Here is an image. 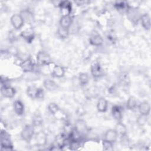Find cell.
I'll return each instance as SVG.
<instances>
[{
    "label": "cell",
    "instance_id": "cell-1",
    "mask_svg": "<svg viewBox=\"0 0 151 151\" xmlns=\"http://www.w3.org/2000/svg\"><path fill=\"white\" fill-rule=\"evenodd\" d=\"M34 134V128L32 125H26L21 132V137L27 142H30Z\"/></svg>",
    "mask_w": 151,
    "mask_h": 151
},
{
    "label": "cell",
    "instance_id": "cell-2",
    "mask_svg": "<svg viewBox=\"0 0 151 151\" xmlns=\"http://www.w3.org/2000/svg\"><path fill=\"white\" fill-rule=\"evenodd\" d=\"M37 62L40 65H48L51 63L50 56L46 52L41 51L37 55Z\"/></svg>",
    "mask_w": 151,
    "mask_h": 151
},
{
    "label": "cell",
    "instance_id": "cell-3",
    "mask_svg": "<svg viewBox=\"0 0 151 151\" xmlns=\"http://www.w3.org/2000/svg\"><path fill=\"white\" fill-rule=\"evenodd\" d=\"M1 145L2 150H12V145L9 137L5 132L1 133Z\"/></svg>",
    "mask_w": 151,
    "mask_h": 151
},
{
    "label": "cell",
    "instance_id": "cell-4",
    "mask_svg": "<svg viewBox=\"0 0 151 151\" xmlns=\"http://www.w3.org/2000/svg\"><path fill=\"white\" fill-rule=\"evenodd\" d=\"M11 23L15 29H19L23 26L24 20L21 15L15 14L11 17Z\"/></svg>",
    "mask_w": 151,
    "mask_h": 151
},
{
    "label": "cell",
    "instance_id": "cell-5",
    "mask_svg": "<svg viewBox=\"0 0 151 151\" xmlns=\"http://www.w3.org/2000/svg\"><path fill=\"white\" fill-rule=\"evenodd\" d=\"M59 6L63 16L69 15L71 12V4L70 1H62L60 3Z\"/></svg>",
    "mask_w": 151,
    "mask_h": 151
},
{
    "label": "cell",
    "instance_id": "cell-6",
    "mask_svg": "<svg viewBox=\"0 0 151 151\" xmlns=\"http://www.w3.org/2000/svg\"><path fill=\"white\" fill-rule=\"evenodd\" d=\"M103 40L101 36L98 33H93L89 38V42L94 46H99L103 44Z\"/></svg>",
    "mask_w": 151,
    "mask_h": 151
},
{
    "label": "cell",
    "instance_id": "cell-7",
    "mask_svg": "<svg viewBox=\"0 0 151 151\" xmlns=\"http://www.w3.org/2000/svg\"><path fill=\"white\" fill-rule=\"evenodd\" d=\"M1 94L3 96L6 98H12L15 94V89L10 86H2L1 90Z\"/></svg>",
    "mask_w": 151,
    "mask_h": 151
},
{
    "label": "cell",
    "instance_id": "cell-8",
    "mask_svg": "<svg viewBox=\"0 0 151 151\" xmlns=\"http://www.w3.org/2000/svg\"><path fill=\"white\" fill-rule=\"evenodd\" d=\"M91 73L94 77H99L102 75V69L98 62L94 61L92 63L91 65Z\"/></svg>",
    "mask_w": 151,
    "mask_h": 151
},
{
    "label": "cell",
    "instance_id": "cell-9",
    "mask_svg": "<svg viewBox=\"0 0 151 151\" xmlns=\"http://www.w3.org/2000/svg\"><path fill=\"white\" fill-rule=\"evenodd\" d=\"M47 140V134L44 132H39L35 136V141L38 146H44Z\"/></svg>",
    "mask_w": 151,
    "mask_h": 151
},
{
    "label": "cell",
    "instance_id": "cell-10",
    "mask_svg": "<svg viewBox=\"0 0 151 151\" xmlns=\"http://www.w3.org/2000/svg\"><path fill=\"white\" fill-rule=\"evenodd\" d=\"M21 35L28 42H31L34 38V31L32 28H27L21 32Z\"/></svg>",
    "mask_w": 151,
    "mask_h": 151
},
{
    "label": "cell",
    "instance_id": "cell-11",
    "mask_svg": "<svg viewBox=\"0 0 151 151\" xmlns=\"http://www.w3.org/2000/svg\"><path fill=\"white\" fill-rule=\"evenodd\" d=\"M20 67L24 72H30L34 69V64L31 60L27 59L21 63Z\"/></svg>",
    "mask_w": 151,
    "mask_h": 151
},
{
    "label": "cell",
    "instance_id": "cell-12",
    "mask_svg": "<svg viewBox=\"0 0 151 151\" xmlns=\"http://www.w3.org/2000/svg\"><path fill=\"white\" fill-rule=\"evenodd\" d=\"M87 129L86 122L83 120H77L75 123V130L80 134L85 133Z\"/></svg>",
    "mask_w": 151,
    "mask_h": 151
},
{
    "label": "cell",
    "instance_id": "cell-13",
    "mask_svg": "<svg viewBox=\"0 0 151 151\" xmlns=\"http://www.w3.org/2000/svg\"><path fill=\"white\" fill-rule=\"evenodd\" d=\"M72 22V18L70 15L62 16L60 20V27L65 29H68Z\"/></svg>",
    "mask_w": 151,
    "mask_h": 151
},
{
    "label": "cell",
    "instance_id": "cell-14",
    "mask_svg": "<svg viewBox=\"0 0 151 151\" xmlns=\"http://www.w3.org/2000/svg\"><path fill=\"white\" fill-rule=\"evenodd\" d=\"M150 110V106L148 102L143 101L139 106V111L140 114L149 115Z\"/></svg>",
    "mask_w": 151,
    "mask_h": 151
},
{
    "label": "cell",
    "instance_id": "cell-15",
    "mask_svg": "<svg viewBox=\"0 0 151 151\" xmlns=\"http://www.w3.org/2000/svg\"><path fill=\"white\" fill-rule=\"evenodd\" d=\"M117 136L118 134L114 129H109L107 130L105 133L104 139L113 143L116 141Z\"/></svg>",
    "mask_w": 151,
    "mask_h": 151
},
{
    "label": "cell",
    "instance_id": "cell-16",
    "mask_svg": "<svg viewBox=\"0 0 151 151\" xmlns=\"http://www.w3.org/2000/svg\"><path fill=\"white\" fill-rule=\"evenodd\" d=\"M65 74V70L64 68L60 65H55L52 71V74L54 77L60 78L64 76Z\"/></svg>",
    "mask_w": 151,
    "mask_h": 151
},
{
    "label": "cell",
    "instance_id": "cell-17",
    "mask_svg": "<svg viewBox=\"0 0 151 151\" xmlns=\"http://www.w3.org/2000/svg\"><path fill=\"white\" fill-rule=\"evenodd\" d=\"M44 87L48 90L52 91L58 88V84L52 80L45 79L43 82Z\"/></svg>",
    "mask_w": 151,
    "mask_h": 151
},
{
    "label": "cell",
    "instance_id": "cell-18",
    "mask_svg": "<svg viewBox=\"0 0 151 151\" xmlns=\"http://www.w3.org/2000/svg\"><path fill=\"white\" fill-rule=\"evenodd\" d=\"M14 110L17 115H22L24 111V106L23 103L19 100L15 101L14 103Z\"/></svg>",
    "mask_w": 151,
    "mask_h": 151
},
{
    "label": "cell",
    "instance_id": "cell-19",
    "mask_svg": "<svg viewBox=\"0 0 151 151\" xmlns=\"http://www.w3.org/2000/svg\"><path fill=\"white\" fill-rule=\"evenodd\" d=\"M141 23L142 25V27L144 28L145 29L149 30L150 28V18L148 14H144L143 15L141 18Z\"/></svg>",
    "mask_w": 151,
    "mask_h": 151
},
{
    "label": "cell",
    "instance_id": "cell-20",
    "mask_svg": "<svg viewBox=\"0 0 151 151\" xmlns=\"http://www.w3.org/2000/svg\"><path fill=\"white\" fill-rule=\"evenodd\" d=\"M107 101L104 98H100L97 103V109L100 112H105L107 109Z\"/></svg>",
    "mask_w": 151,
    "mask_h": 151
},
{
    "label": "cell",
    "instance_id": "cell-21",
    "mask_svg": "<svg viewBox=\"0 0 151 151\" xmlns=\"http://www.w3.org/2000/svg\"><path fill=\"white\" fill-rule=\"evenodd\" d=\"M111 114L113 118L118 122H120L122 118L120 108L117 106H114L111 109Z\"/></svg>",
    "mask_w": 151,
    "mask_h": 151
},
{
    "label": "cell",
    "instance_id": "cell-22",
    "mask_svg": "<svg viewBox=\"0 0 151 151\" xmlns=\"http://www.w3.org/2000/svg\"><path fill=\"white\" fill-rule=\"evenodd\" d=\"M114 130H116V132H117L118 135L119 134L121 136H123L126 135L127 128L124 126V124H123L120 122H119L117 123V124L116 125Z\"/></svg>",
    "mask_w": 151,
    "mask_h": 151
},
{
    "label": "cell",
    "instance_id": "cell-23",
    "mask_svg": "<svg viewBox=\"0 0 151 151\" xmlns=\"http://www.w3.org/2000/svg\"><path fill=\"white\" fill-rule=\"evenodd\" d=\"M39 88L34 86H30L27 89V95L32 99H37Z\"/></svg>",
    "mask_w": 151,
    "mask_h": 151
},
{
    "label": "cell",
    "instance_id": "cell-24",
    "mask_svg": "<svg viewBox=\"0 0 151 151\" xmlns=\"http://www.w3.org/2000/svg\"><path fill=\"white\" fill-rule=\"evenodd\" d=\"M115 7L116 8V9L119 11V12H127L128 8H129V6L127 5V4L125 2H122V1H120V2H117L115 4Z\"/></svg>",
    "mask_w": 151,
    "mask_h": 151
},
{
    "label": "cell",
    "instance_id": "cell-25",
    "mask_svg": "<svg viewBox=\"0 0 151 151\" xmlns=\"http://www.w3.org/2000/svg\"><path fill=\"white\" fill-rule=\"evenodd\" d=\"M127 14L129 18L130 19H132L133 21L136 19V18H137V15L138 12L137 11L136 8H132V7H129L127 11Z\"/></svg>",
    "mask_w": 151,
    "mask_h": 151
},
{
    "label": "cell",
    "instance_id": "cell-26",
    "mask_svg": "<svg viewBox=\"0 0 151 151\" xmlns=\"http://www.w3.org/2000/svg\"><path fill=\"white\" fill-rule=\"evenodd\" d=\"M137 106V100L134 96H130L127 101V108L129 110H134Z\"/></svg>",
    "mask_w": 151,
    "mask_h": 151
},
{
    "label": "cell",
    "instance_id": "cell-27",
    "mask_svg": "<svg viewBox=\"0 0 151 151\" xmlns=\"http://www.w3.org/2000/svg\"><path fill=\"white\" fill-rule=\"evenodd\" d=\"M42 122H43L42 118L40 114H34V116L32 117V125L35 127L41 126L42 123Z\"/></svg>",
    "mask_w": 151,
    "mask_h": 151
},
{
    "label": "cell",
    "instance_id": "cell-28",
    "mask_svg": "<svg viewBox=\"0 0 151 151\" xmlns=\"http://www.w3.org/2000/svg\"><path fill=\"white\" fill-rule=\"evenodd\" d=\"M78 80L80 81V83L82 86L86 85L89 80V77L88 74L86 73H82L80 74L78 77Z\"/></svg>",
    "mask_w": 151,
    "mask_h": 151
},
{
    "label": "cell",
    "instance_id": "cell-29",
    "mask_svg": "<svg viewBox=\"0 0 151 151\" xmlns=\"http://www.w3.org/2000/svg\"><path fill=\"white\" fill-rule=\"evenodd\" d=\"M48 111L52 114H55L59 110L58 105L54 103H50L48 106Z\"/></svg>",
    "mask_w": 151,
    "mask_h": 151
},
{
    "label": "cell",
    "instance_id": "cell-30",
    "mask_svg": "<svg viewBox=\"0 0 151 151\" xmlns=\"http://www.w3.org/2000/svg\"><path fill=\"white\" fill-rule=\"evenodd\" d=\"M57 33L61 38H65L68 35V29H65L60 27L57 30Z\"/></svg>",
    "mask_w": 151,
    "mask_h": 151
},
{
    "label": "cell",
    "instance_id": "cell-31",
    "mask_svg": "<svg viewBox=\"0 0 151 151\" xmlns=\"http://www.w3.org/2000/svg\"><path fill=\"white\" fill-rule=\"evenodd\" d=\"M103 148L104 150H112L113 149V143L111 142H109L106 140H103Z\"/></svg>",
    "mask_w": 151,
    "mask_h": 151
},
{
    "label": "cell",
    "instance_id": "cell-32",
    "mask_svg": "<svg viewBox=\"0 0 151 151\" xmlns=\"http://www.w3.org/2000/svg\"><path fill=\"white\" fill-rule=\"evenodd\" d=\"M80 147V143L78 140H71L69 143V147L70 150H77Z\"/></svg>",
    "mask_w": 151,
    "mask_h": 151
},
{
    "label": "cell",
    "instance_id": "cell-33",
    "mask_svg": "<svg viewBox=\"0 0 151 151\" xmlns=\"http://www.w3.org/2000/svg\"><path fill=\"white\" fill-rule=\"evenodd\" d=\"M147 121V115L140 114L137 119V123L140 126H143L144 124H146Z\"/></svg>",
    "mask_w": 151,
    "mask_h": 151
},
{
    "label": "cell",
    "instance_id": "cell-34",
    "mask_svg": "<svg viewBox=\"0 0 151 151\" xmlns=\"http://www.w3.org/2000/svg\"><path fill=\"white\" fill-rule=\"evenodd\" d=\"M44 92L43 89L39 88L37 99H42L44 97Z\"/></svg>",
    "mask_w": 151,
    "mask_h": 151
}]
</instances>
